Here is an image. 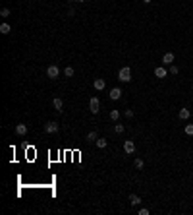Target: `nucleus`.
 <instances>
[{"instance_id": "obj_27", "label": "nucleus", "mask_w": 193, "mask_h": 215, "mask_svg": "<svg viewBox=\"0 0 193 215\" xmlns=\"http://www.w3.org/2000/svg\"><path fill=\"white\" fill-rule=\"evenodd\" d=\"M72 2H83V0H72Z\"/></svg>"}, {"instance_id": "obj_26", "label": "nucleus", "mask_w": 193, "mask_h": 215, "mask_svg": "<svg viewBox=\"0 0 193 215\" xmlns=\"http://www.w3.org/2000/svg\"><path fill=\"white\" fill-rule=\"evenodd\" d=\"M143 2H145V4H151V2H153V0H143Z\"/></svg>"}, {"instance_id": "obj_4", "label": "nucleus", "mask_w": 193, "mask_h": 215, "mask_svg": "<svg viewBox=\"0 0 193 215\" xmlns=\"http://www.w3.org/2000/svg\"><path fill=\"white\" fill-rule=\"evenodd\" d=\"M44 130H47V134H56V132L60 130V124L54 122V120H50V122L44 124Z\"/></svg>"}, {"instance_id": "obj_13", "label": "nucleus", "mask_w": 193, "mask_h": 215, "mask_svg": "<svg viewBox=\"0 0 193 215\" xmlns=\"http://www.w3.org/2000/svg\"><path fill=\"white\" fill-rule=\"evenodd\" d=\"M130 203H131L133 207H137L139 203H141V198H139L137 194H131V196H130Z\"/></svg>"}, {"instance_id": "obj_2", "label": "nucleus", "mask_w": 193, "mask_h": 215, "mask_svg": "<svg viewBox=\"0 0 193 215\" xmlns=\"http://www.w3.org/2000/svg\"><path fill=\"white\" fill-rule=\"evenodd\" d=\"M47 76L50 78V80H56V78L60 76V68L56 66V64H50V66L47 68Z\"/></svg>"}, {"instance_id": "obj_15", "label": "nucleus", "mask_w": 193, "mask_h": 215, "mask_svg": "<svg viewBox=\"0 0 193 215\" xmlns=\"http://www.w3.org/2000/svg\"><path fill=\"white\" fill-rule=\"evenodd\" d=\"M10 31H12V25H10V24H2V25H0V33H2V35H8Z\"/></svg>"}, {"instance_id": "obj_16", "label": "nucleus", "mask_w": 193, "mask_h": 215, "mask_svg": "<svg viewBox=\"0 0 193 215\" xmlns=\"http://www.w3.org/2000/svg\"><path fill=\"white\" fill-rule=\"evenodd\" d=\"M95 143H97V148H99V149H104V148H106V145H108V142H106L104 138H99V140H97Z\"/></svg>"}, {"instance_id": "obj_18", "label": "nucleus", "mask_w": 193, "mask_h": 215, "mask_svg": "<svg viewBox=\"0 0 193 215\" xmlns=\"http://www.w3.org/2000/svg\"><path fill=\"white\" fill-rule=\"evenodd\" d=\"M87 140H89V142H97V140H99L97 132H89V134H87Z\"/></svg>"}, {"instance_id": "obj_21", "label": "nucleus", "mask_w": 193, "mask_h": 215, "mask_svg": "<svg viewBox=\"0 0 193 215\" xmlns=\"http://www.w3.org/2000/svg\"><path fill=\"white\" fill-rule=\"evenodd\" d=\"M124 130H126V128H124V124H116V126H114V132L116 134H122Z\"/></svg>"}, {"instance_id": "obj_23", "label": "nucleus", "mask_w": 193, "mask_h": 215, "mask_svg": "<svg viewBox=\"0 0 193 215\" xmlns=\"http://www.w3.org/2000/svg\"><path fill=\"white\" fill-rule=\"evenodd\" d=\"M185 134L187 136H193V124H187V126H185Z\"/></svg>"}, {"instance_id": "obj_11", "label": "nucleus", "mask_w": 193, "mask_h": 215, "mask_svg": "<svg viewBox=\"0 0 193 215\" xmlns=\"http://www.w3.org/2000/svg\"><path fill=\"white\" fill-rule=\"evenodd\" d=\"M52 105H54V109L58 110V112L64 110V103H62V99H60V97H54V99H52Z\"/></svg>"}, {"instance_id": "obj_9", "label": "nucleus", "mask_w": 193, "mask_h": 215, "mask_svg": "<svg viewBox=\"0 0 193 215\" xmlns=\"http://www.w3.org/2000/svg\"><path fill=\"white\" fill-rule=\"evenodd\" d=\"M122 93H124V91H122L120 87H114V89H110V99H112V101H118V99L122 97Z\"/></svg>"}, {"instance_id": "obj_10", "label": "nucleus", "mask_w": 193, "mask_h": 215, "mask_svg": "<svg viewBox=\"0 0 193 215\" xmlns=\"http://www.w3.org/2000/svg\"><path fill=\"white\" fill-rule=\"evenodd\" d=\"M93 85H95V89H97V91H103V89L106 87V82L103 80V78H97V80H95V83H93Z\"/></svg>"}, {"instance_id": "obj_5", "label": "nucleus", "mask_w": 193, "mask_h": 215, "mask_svg": "<svg viewBox=\"0 0 193 215\" xmlns=\"http://www.w3.org/2000/svg\"><path fill=\"white\" fill-rule=\"evenodd\" d=\"M124 151H126L128 155H133L135 153V142L133 140H126V143H124Z\"/></svg>"}, {"instance_id": "obj_17", "label": "nucleus", "mask_w": 193, "mask_h": 215, "mask_svg": "<svg viewBox=\"0 0 193 215\" xmlns=\"http://www.w3.org/2000/svg\"><path fill=\"white\" fill-rule=\"evenodd\" d=\"M118 118H120V110H118V109H112V110H110V120L116 122Z\"/></svg>"}, {"instance_id": "obj_12", "label": "nucleus", "mask_w": 193, "mask_h": 215, "mask_svg": "<svg viewBox=\"0 0 193 215\" xmlns=\"http://www.w3.org/2000/svg\"><path fill=\"white\" fill-rule=\"evenodd\" d=\"M16 134L18 136H25L27 134V124H18V126H16Z\"/></svg>"}, {"instance_id": "obj_14", "label": "nucleus", "mask_w": 193, "mask_h": 215, "mask_svg": "<svg viewBox=\"0 0 193 215\" xmlns=\"http://www.w3.org/2000/svg\"><path fill=\"white\" fill-rule=\"evenodd\" d=\"M133 167L137 169V171H141V169L145 167V161H143V159H139V157H135V161H133Z\"/></svg>"}, {"instance_id": "obj_28", "label": "nucleus", "mask_w": 193, "mask_h": 215, "mask_svg": "<svg viewBox=\"0 0 193 215\" xmlns=\"http://www.w3.org/2000/svg\"><path fill=\"white\" fill-rule=\"evenodd\" d=\"M191 118H193V112H191Z\"/></svg>"}, {"instance_id": "obj_22", "label": "nucleus", "mask_w": 193, "mask_h": 215, "mask_svg": "<svg viewBox=\"0 0 193 215\" xmlns=\"http://www.w3.org/2000/svg\"><path fill=\"white\" fill-rule=\"evenodd\" d=\"M0 16H2V18H8V16H10V8H2V10H0Z\"/></svg>"}, {"instance_id": "obj_19", "label": "nucleus", "mask_w": 193, "mask_h": 215, "mask_svg": "<svg viewBox=\"0 0 193 215\" xmlns=\"http://www.w3.org/2000/svg\"><path fill=\"white\" fill-rule=\"evenodd\" d=\"M170 74H172V76H176V74H180V68L178 66H174V64H170V70H168Z\"/></svg>"}, {"instance_id": "obj_25", "label": "nucleus", "mask_w": 193, "mask_h": 215, "mask_svg": "<svg viewBox=\"0 0 193 215\" xmlns=\"http://www.w3.org/2000/svg\"><path fill=\"white\" fill-rule=\"evenodd\" d=\"M124 115H126V116H128V118H133V110H131V109H128V110H126V112H124Z\"/></svg>"}, {"instance_id": "obj_20", "label": "nucleus", "mask_w": 193, "mask_h": 215, "mask_svg": "<svg viewBox=\"0 0 193 215\" xmlns=\"http://www.w3.org/2000/svg\"><path fill=\"white\" fill-rule=\"evenodd\" d=\"M64 76H66V78H72V76H74V68H72V66H68L66 70H64Z\"/></svg>"}, {"instance_id": "obj_8", "label": "nucleus", "mask_w": 193, "mask_h": 215, "mask_svg": "<svg viewBox=\"0 0 193 215\" xmlns=\"http://www.w3.org/2000/svg\"><path fill=\"white\" fill-rule=\"evenodd\" d=\"M172 62H174V52H164L162 54V64L164 66H170Z\"/></svg>"}, {"instance_id": "obj_24", "label": "nucleus", "mask_w": 193, "mask_h": 215, "mask_svg": "<svg viewBox=\"0 0 193 215\" xmlns=\"http://www.w3.org/2000/svg\"><path fill=\"white\" fill-rule=\"evenodd\" d=\"M151 213V209H147V207H141L139 209V215H149Z\"/></svg>"}, {"instance_id": "obj_6", "label": "nucleus", "mask_w": 193, "mask_h": 215, "mask_svg": "<svg viewBox=\"0 0 193 215\" xmlns=\"http://www.w3.org/2000/svg\"><path fill=\"white\" fill-rule=\"evenodd\" d=\"M170 72L166 70V66H158V68H155V76L156 78H160V80H162V78H166Z\"/></svg>"}, {"instance_id": "obj_3", "label": "nucleus", "mask_w": 193, "mask_h": 215, "mask_svg": "<svg viewBox=\"0 0 193 215\" xmlns=\"http://www.w3.org/2000/svg\"><path fill=\"white\" fill-rule=\"evenodd\" d=\"M89 110L93 112V115H97V112L100 110V101H99L97 97H91V99H89Z\"/></svg>"}, {"instance_id": "obj_1", "label": "nucleus", "mask_w": 193, "mask_h": 215, "mask_svg": "<svg viewBox=\"0 0 193 215\" xmlns=\"http://www.w3.org/2000/svg\"><path fill=\"white\" fill-rule=\"evenodd\" d=\"M118 80H120V82H124V83L131 82V68H130V66L120 68V72H118Z\"/></svg>"}, {"instance_id": "obj_7", "label": "nucleus", "mask_w": 193, "mask_h": 215, "mask_svg": "<svg viewBox=\"0 0 193 215\" xmlns=\"http://www.w3.org/2000/svg\"><path fill=\"white\" fill-rule=\"evenodd\" d=\"M178 116H180V120H189L191 118V110L189 109H180V112H178Z\"/></svg>"}]
</instances>
